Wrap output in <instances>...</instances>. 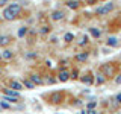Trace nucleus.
I'll return each mask as SVG.
<instances>
[{
    "label": "nucleus",
    "mask_w": 121,
    "mask_h": 114,
    "mask_svg": "<svg viewBox=\"0 0 121 114\" xmlns=\"http://www.w3.org/2000/svg\"><path fill=\"white\" fill-rule=\"evenodd\" d=\"M11 88H14V90H21L23 85H21L20 82H17V81H12V82H11Z\"/></svg>",
    "instance_id": "7"
},
{
    "label": "nucleus",
    "mask_w": 121,
    "mask_h": 114,
    "mask_svg": "<svg viewBox=\"0 0 121 114\" xmlns=\"http://www.w3.org/2000/svg\"><path fill=\"white\" fill-rule=\"evenodd\" d=\"M60 99H62V93H58V94H55V96H53V102H56V104H58V102H60Z\"/></svg>",
    "instance_id": "14"
},
{
    "label": "nucleus",
    "mask_w": 121,
    "mask_h": 114,
    "mask_svg": "<svg viewBox=\"0 0 121 114\" xmlns=\"http://www.w3.org/2000/svg\"><path fill=\"white\" fill-rule=\"evenodd\" d=\"M104 81H106V79H104L103 75H97V84H98V85H100V84H103Z\"/></svg>",
    "instance_id": "16"
},
{
    "label": "nucleus",
    "mask_w": 121,
    "mask_h": 114,
    "mask_svg": "<svg viewBox=\"0 0 121 114\" xmlns=\"http://www.w3.org/2000/svg\"><path fill=\"white\" fill-rule=\"evenodd\" d=\"M89 33H91L94 38H98V37H100V30L95 29V28H91V29H89Z\"/></svg>",
    "instance_id": "8"
},
{
    "label": "nucleus",
    "mask_w": 121,
    "mask_h": 114,
    "mask_svg": "<svg viewBox=\"0 0 121 114\" xmlns=\"http://www.w3.org/2000/svg\"><path fill=\"white\" fill-rule=\"evenodd\" d=\"M24 85L27 87V88H33V87H35V84H33L32 81H24Z\"/></svg>",
    "instance_id": "18"
},
{
    "label": "nucleus",
    "mask_w": 121,
    "mask_h": 114,
    "mask_svg": "<svg viewBox=\"0 0 121 114\" xmlns=\"http://www.w3.org/2000/svg\"><path fill=\"white\" fill-rule=\"evenodd\" d=\"M0 73H2V71H0Z\"/></svg>",
    "instance_id": "28"
},
{
    "label": "nucleus",
    "mask_w": 121,
    "mask_h": 114,
    "mask_svg": "<svg viewBox=\"0 0 121 114\" xmlns=\"http://www.w3.org/2000/svg\"><path fill=\"white\" fill-rule=\"evenodd\" d=\"M68 76H70V75H68V71L62 70V71L59 73V79H60L62 82H67V81H68Z\"/></svg>",
    "instance_id": "6"
},
{
    "label": "nucleus",
    "mask_w": 121,
    "mask_h": 114,
    "mask_svg": "<svg viewBox=\"0 0 121 114\" xmlns=\"http://www.w3.org/2000/svg\"><path fill=\"white\" fill-rule=\"evenodd\" d=\"M8 41H9V38H8V37H0V46H5Z\"/></svg>",
    "instance_id": "17"
},
{
    "label": "nucleus",
    "mask_w": 121,
    "mask_h": 114,
    "mask_svg": "<svg viewBox=\"0 0 121 114\" xmlns=\"http://www.w3.org/2000/svg\"><path fill=\"white\" fill-rule=\"evenodd\" d=\"M108 44L111 46V47H118V46H120V41L117 40L115 37H111V38H108Z\"/></svg>",
    "instance_id": "3"
},
{
    "label": "nucleus",
    "mask_w": 121,
    "mask_h": 114,
    "mask_svg": "<svg viewBox=\"0 0 121 114\" xmlns=\"http://www.w3.org/2000/svg\"><path fill=\"white\" fill-rule=\"evenodd\" d=\"M5 94H8V96H14V97H18V93H17V91H12V90H5Z\"/></svg>",
    "instance_id": "12"
},
{
    "label": "nucleus",
    "mask_w": 121,
    "mask_h": 114,
    "mask_svg": "<svg viewBox=\"0 0 121 114\" xmlns=\"http://www.w3.org/2000/svg\"><path fill=\"white\" fill-rule=\"evenodd\" d=\"M30 79H32L33 84H43V79H41L38 75H32V76H30Z\"/></svg>",
    "instance_id": "9"
},
{
    "label": "nucleus",
    "mask_w": 121,
    "mask_h": 114,
    "mask_svg": "<svg viewBox=\"0 0 121 114\" xmlns=\"http://www.w3.org/2000/svg\"><path fill=\"white\" fill-rule=\"evenodd\" d=\"M117 99H118V100H120V104H121V93L117 94Z\"/></svg>",
    "instance_id": "26"
},
{
    "label": "nucleus",
    "mask_w": 121,
    "mask_h": 114,
    "mask_svg": "<svg viewBox=\"0 0 121 114\" xmlns=\"http://www.w3.org/2000/svg\"><path fill=\"white\" fill-rule=\"evenodd\" d=\"M73 33H65V37H64V40L67 41V43H71V41H73Z\"/></svg>",
    "instance_id": "13"
},
{
    "label": "nucleus",
    "mask_w": 121,
    "mask_h": 114,
    "mask_svg": "<svg viewBox=\"0 0 121 114\" xmlns=\"http://www.w3.org/2000/svg\"><path fill=\"white\" fill-rule=\"evenodd\" d=\"M76 59H77V61H82V62H83V61L88 59V53H79V55L76 56Z\"/></svg>",
    "instance_id": "10"
},
{
    "label": "nucleus",
    "mask_w": 121,
    "mask_h": 114,
    "mask_svg": "<svg viewBox=\"0 0 121 114\" xmlns=\"http://www.w3.org/2000/svg\"><path fill=\"white\" fill-rule=\"evenodd\" d=\"M3 58H6V59H11V58H12V52H9V50H5V52H3Z\"/></svg>",
    "instance_id": "15"
},
{
    "label": "nucleus",
    "mask_w": 121,
    "mask_h": 114,
    "mask_svg": "<svg viewBox=\"0 0 121 114\" xmlns=\"http://www.w3.org/2000/svg\"><path fill=\"white\" fill-rule=\"evenodd\" d=\"M95 105H97V102H89V104H88V111H89V109H94Z\"/></svg>",
    "instance_id": "20"
},
{
    "label": "nucleus",
    "mask_w": 121,
    "mask_h": 114,
    "mask_svg": "<svg viewBox=\"0 0 121 114\" xmlns=\"http://www.w3.org/2000/svg\"><path fill=\"white\" fill-rule=\"evenodd\" d=\"M113 8H115V5H113V3H108L106 6L98 8V9L95 11V14H97V15H106V14H109V12H111Z\"/></svg>",
    "instance_id": "2"
},
{
    "label": "nucleus",
    "mask_w": 121,
    "mask_h": 114,
    "mask_svg": "<svg viewBox=\"0 0 121 114\" xmlns=\"http://www.w3.org/2000/svg\"><path fill=\"white\" fill-rule=\"evenodd\" d=\"M2 108H9V104H6V102H2Z\"/></svg>",
    "instance_id": "23"
},
{
    "label": "nucleus",
    "mask_w": 121,
    "mask_h": 114,
    "mask_svg": "<svg viewBox=\"0 0 121 114\" xmlns=\"http://www.w3.org/2000/svg\"><path fill=\"white\" fill-rule=\"evenodd\" d=\"M50 41H52V43H55V41H58V37H52V40H50Z\"/></svg>",
    "instance_id": "25"
},
{
    "label": "nucleus",
    "mask_w": 121,
    "mask_h": 114,
    "mask_svg": "<svg viewBox=\"0 0 121 114\" xmlns=\"http://www.w3.org/2000/svg\"><path fill=\"white\" fill-rule=\"evenodd\" d=\"M52 18H53L55 21L62 20V18H64V12H60V11H55V12L52 14Z\"/></svg>",
    "instance_id": "4"
},
{
    "label": "nucleus",
    "mask_w": 121,
    "mask_h": 114,
    "mask_svg": "<svg viewBox=\"0 0 121 114\" xmlns=\"http://www.w3.org/2000/svg\"><path fill=\"white\" fill-rule=\"evenodd\" d=\"M82 82H85V84H92V76L91 75H85L82 78Z\"/></svg>",
    "instance_id": "11"
},
{
    "label": "nucleus",
    "mask_w": 121,
    "mask_h": 114,
    "mask_svg": "<svg viewBox=\"0 0 121 114\" xmlns=\"http://www.w3.org/2000/svg\"><path fill=\"white\" fill-rule=\"evenodd\" d=\"M67 6L71 8V9H77V8H79V2H76V0H68Z\"/></svg>",
    "instance_id": "5"
},
{
    "label": "nucleus",
    "mask_w": 121,
    "mask_h": 114,
    "mask_svg": "<svg viewBox=\"0 0 121 114\" xmlns=\"http://www.w3.org/2000/svg\"><path fill=\"white\" fill-rule=\"evenodd\" d=\"M47 32H48V28H47V26H44V28L41 29V33H47Z\"/></svg>",
    "instance_id": "21"
},
{
    "label": "nucleus",
    "mask_w": 121,
    "mask_h": 114,
    "mask_svg": "<svg viewBox=\"0 0 121 114\" xmlns=\"http://www.w3.org/2000/svg\"><path fill=\"white\" fill-rule=\"evenodd\" d=\"M115 84H121V75H118V78H115Z\"/></svg>",
    "instance_id": "22"
},
{
    "label": "nucleus",
    "mask_w": 121,
    "mask_h": 114,
    "mask_svg": "<svg viewBox=\"0 0 121 114\" xmlns=\"http://www.w3.org/2000/svg\"><path fill=\"white\" fill-rule=\"evenodd\" d=\"M18 12H20V5L14 3V5H11L9 8H6V9L3 11V17H5L6 20H14Z\"/></svg>",
    "instance_id": "1"
},
{
    "label": "nucleus",
    "mask_w": 121,
    "mask_h": 114,
    "mask_svg": "<svg viewBox=\"0 0 121 114\" xmlns=\"http://www.w3.org/2000/svg\"><path fill=\"white\" fill-rule=\"evenodd\" d=\"M101 2H104V0H101Z\"/></svg>",
    "instance_id": "27"
},
{
    "label": "nucleus",
    "mask_w": 121,
    "mask_h": 114,
    "mask_svg": "<svg viewBox=\"0 0 121 114\" xmlns=\"http://www.w3.org/2000/svg\"><path fill=\"white\" fill-rule=\"evenodd\" d=\"M8 2H9V0H0V5H6Z\"/></svg>",
    "instance_id": "24"
},
{
    "label": "nucleus",
    "mask_w": 121,
    "mask_h": 114,
    "mask_svg": "<svg viewBox=\"0 0 121 114\" xmlns=\"http://www.w3.org/2000/svg\"><path fill=\"white\" fill-rule=\"evenodd\" d=\"M26 30H27V28H21L20 30H18V37H24V33H26Z\"/></svg>",
    "instance_id": "19"
}]
</instances>
